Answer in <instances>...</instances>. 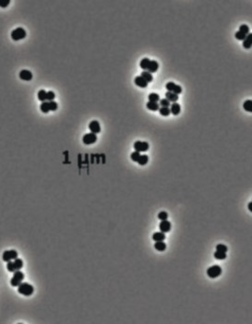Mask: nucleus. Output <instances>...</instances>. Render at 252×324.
I'll list each match as a JSON object with an SVG mask.
<instances>
[{"label": "nucleus", "instance_id": "f257e3e1", "mask_svg": "<svg viewBox=\"0 0 252 324\" xmlns=\"http://www.w3.org/2000/svg\"><path fill=\"white\" fill-rule=\"evenodd\" d=\"M34 288L32 284H30L28 283H21L19 286H18V292L19 294L25 296H30L33 294Z\"/></svg>", "mask_w": 252, "mask_h": 324}, {"label": "nucleus", "instance_id": "f03ea898", "mask_svg": "<svg viewBox=\"0 0 252 324\" xmlns=\"http://www.w3.org/2000/svg\"><path fill=\"white\" fill-rule=\"evenodd\" d=\"M24 279V273L22 271H20V270L14 271V274H13V277L10 280V284L14 287H18L20 284L22 283Z\"/></svg>", "mask_w": 252, "mask_h": 324}, {"label": "nucleus", "instance_id": "7ed1b4c3", "mask_svg": "<svg viewBox=\"0 0 252 324\" xmlns=\"http://www.w3.org/2000/svg\"><path fill=\"white\" fill-rule=\"evenodd\" d=\"M10 35L14 41H19L25 38L26 35H27V32H26V30L22 27H18L12 30Z\"/></svg>", "mask_w": 252, "mask_h": 324}, {"label": "nucleus", "instance_id": "20e7f679", "mask_svg": "<svg viewBox=\"0 0 252 324\" xmlns=\"http://www.w3.org/2000/svg\"><path fill=\"white\" fill-rule=\"evenodd\" d=\"M222 271H223L222 268H221L219 265H213L207 270V274L210 278L214 279V278L219 277L221 273H222Z\"/></svg>", "mask_w": 252, "mask_h": 324}, {"label": "nucleus", "instance_id": "39448f33", "mask_svg": "<svg viewBox=\"0 0 252 324\" xmlns=\"http://www.w3.org/2000/svg\"><path fill=\"white\" fill-rule=\"evenodd\" d=\"M165 88L167 91H171V93H174L175 94H179L182 93V87L178 84H175V83L169 81L165 84Z\"/></svg>", "mask_w": 252, "mask_h": 324}, {"label": "nucleus", "instance_id": "423d86ee", "mask_svg": "<svg viewBox=\"0 0 252 324\" xmlns=\"http://www.w3.org/2000/svg\"><path fill=\"white\" fill-rule=\"evenodd\" d=\"M18 258V252L14 249H11V250H6L3 252V255H2V259L4 261L6 262H8L10 260H13Z\"/></svg>", "mask_w": 252, "mask_h": 324}, {"label": "nucleus", "instance_id": "0eeeda50", "mask_svg": "<svg viewBox=\"0 0 252 324\" xmlns=\"http://www.w3.org/2000/svg\"><path fill=\"white\" fill-rule=\"evenodd\" d=\"M150 148V145L148 142L146 141H137L134 143V149L135 151L139 152H147Z\"/></svg>", "mask_w": 252, "mask_h": 324}, {"label": "nucleus", "instance_id": "6e6552de", "mask_svg": "<svg viewBox=\"0 0 252 324\" xmlns=\"http://www.w3.org/2000/svg\"><path fill=\"white\" fill-rule=\"evenodd\" d=\"M82 141L84 144L86 145H91V144H93L97 141V135L94 133H87L83 136L82 138Z\"/></svg>", "mask_w": 252, "mask_h": 324}, {"label": "nucleus", "instance_id": "1a4fd4ad", "mask_svg": "<svg viewBox=\"0 0 252 324\" xmlns=\"http://www.w3.org/2000/svg\"><path fill=\"white\" fill-rule=\"evenodd\" d=\"M159 229H160L161 232L163 233H168V232H170L171 230V223L167 220H165V221H162L160 223V225H159Z\"/></svg>", "mask_w": 252, "mask_h": 324}, {"label": "nucleus", "instance_id": "9d476101", "mask_svg": "<svg viewBox=\"0 0 252 324\" xmlns=\"http://www.w3.org/2000/svg\"><path fill=\"white\" fill-rule=\"evenodd\" d=\"M89 129L91 131V133H94V134L100 133V131H101L100 123L97 120H92L89 124Z\"/></svg>", "mask_w": 252, "mask_h": 324}, {"label": "nucleus", "instance_id": "9b49d317", "mask_svg": "<svg viewBox=\"0 0 252 324\" xmlns=\"http://www.w3.org/2000/svg\"><path fill=\"white\" fill-rule=\"evenodd\" d=\"M20 78L23 80H30L33 78V73L28 69H22L20 72Z\"/></svg>", "mask_w": 252, "mask_h": 324}, {"label": "nucleus", "instance_id": "f8f14e48", "mask_svg": "<svg viewBox=\"0 0 252 324\" xmlns=\"http://www.w3.org/2000/svg\"><path fill=\"white\" fill-rule=\"evenodd\" d=\"M159 68V64L156 60H151L149 63V66L147 68V70L150 72V73H154L158 70Z\"/></svg>", "mask_w": 252, "mask_h": 324}, {"label": "nucleus", "instance_id": "ddd939ff", "mask_svg": "<svg viewBox=\"0 0 252 324\" xmlns=\"http://www.w3.org/2000/svg\"><path fill=\"white\" fill-rule=\"evenodd\" d=\"M134 81H135V84L137 86L140 87V88H146V87L148 86V82L145 81V80L141 76H137L135 78Z\"/></svg>", "mask_w": 252, "mask_h": 324}, {"label": "nucleus", "instance_id": "4468645a", "mask_svg": "<svg viewBox=\"0 0 252 324\" xmlns=\"http://www.w3.org/2000/svg\"><path fill=\"white\" fill-rule=\"evenodd\" d=\"M171 108H170V111H171V113L173 114L174 116H177V115H179L180 114V112H181V106H180V104L178 103H171Z\"/></svg>", "mask_w": 252, "mask_h": 324}, {"label": "nucleus", "instance_id": "2eb2a0df", "mask_svg": "<svg viewBox=\"0 0 252 324\" xmlns=\"http://www.w3.org/2000/svg\"><path fill=\"white\" fill-rule=\"evenodd\" d=\"M165 98L168 101H169L170 103H175V102H177L179 96H178V94H175L174 93H171V91H166V93H165Z\"/></svg>", "mask_w": 252, "mask_h": 324}, {"label": "nucleus", "instance_id": "dca6fc26", "mask_svg": "<svg viewBox=\"0 0 252 324\" xmlns=\"http://www.w3.org/2000/svg\"><path fill=\"white\" fill-rule=\"evenodd\" d=\"M152 239H153L155 242H158V241H165V233H163V232H156V233H154V234L152 235Z\"/></svg>", "mask_w": 252, "mask_h": 324}, {"label": "nucleus", "instance_id": "f3484780", "mask_svg": "<svg viewBox=\"0 0 252 324\" xmlns=\"http://www.w3.org/2000/svg\"><path fill=\"white\" fill-rule=\"evenodd\" d=\"M251 38H252V34L249 32L247 35V37L245 38V40H243L242 45L244 48H246V49H249V48L251 47Z\"/></svg>", "mask_w": 252, "mask_h": 324}, {"label": "nucleus", "instance_id": "a211bd4d", "mask_svg": "<svg viewBox=\"0 0 252 324\" xmlns=\"http://www.w3.org/2000/svg\"><path fill=\"white\" fill-rule=\"evenodd\" d=\"M141 77H142L144 80H145V81H147L148 83L149 82H152V80H153V77H152V73H150L148 70H144V71H142L141 72V75H140Z\"/></svg>", "mask_w": 252, "mask_h": 324}, {"label": "nucleus", "instance_id": "6ab92c4d", "mask_svg": "<svg viewBox=\"0 0 252 324\" xmlns=\"http://www.w3.org/2000/svg\"><path fill=\"white\" fill-rule=\"evenodd\" d=\"M146 107H147L149 110L152 111H158L160 106H159L158 103H154V102H148L146 103Z\"/></svg>", "mask_w": 252, "mask_h": 324}, {"label": "nucleus", "instance_id": "aec40b11", "mask_svg": "<svg viewBox=\"0 0 252 324\" xmlns=\"http://www.w3.org/2000/svg\"><path fill=\"white\" fill-rule=\"evenodd\" d=\"M154 248L158 251H165L166 249V244L163 241H158L154 244Z\"/></svg>", "mask_w": 252, "mask_h": 324}, {"label": "nucleus", "instance_id": "412c9836", "mask_svg": "<svg viewBox=\"0 0 252 324\" xmlns=\"http://www.w3.org/2000/svg\"><path fill=\"white\" fill-rule=\"evenodd\" d=\"M13 265H14L15 271H19L23 267V261H22V260L18 259L17 258V259H15L14 261H13Z\"/></svg>", "mask_w": 252, "mask_h": 324}, {"label": "nucleus", "instance_id": "4be33fe9", "mask_svg": "<svg viewBox=\"0 0 252 324\" xmlns=\"http://www.w3.org/2000/svg\"><path fill=\"white\" fill-rule=\"evenodd\" d=\"M148 162H149V156L147 154H142L140 156V158L137 163L140 165H145V164H147Z\"/></svg>", "mask_w": 252, "mask_h": 324}, {"label": "nucleus", "instance_id": "5701e85b", "mask_svg": "<svg viewBox=\"0 0 252 324\" xmlns=\"http://www.w3.org/2000/svg\"><path fill=\"white\" fill-rule=\"evenodd\" d=\"M148 99H149V102L157 103L158 101H160V96L156 93H151L148 95Z\"/></svg>", "mask_w": 252, "mask_h": 324}, {"label": "nucleus", "instance_id": "b1692460", "mask_svg": "<svg viewBox=\"0 0 252 324\" xmlns=\"http://www.w3.org/2000/svg\"><path fill=\"white\" fill-rule=\"evenodd\" d=\"M150 60L148 57H144V58H142L140 60V67L142 68V69H144V70H147V68H148V66H149V63H150Z\"/></svg>", "mask_w": 252, "mask_h": 324}, {"label": "nucleus", "instance_id": "393cba45", "mask_svg": "<svg viewBox=\"0 0 252 324\" xmlns=\"http://www.w3.org/2000/svg\"><path fill=\"white\" fill-rule=\"evenodd\" d=\"M213 256L216 260H224L226 259V253L222 252V251H218L216 250L213 254Z\"/></svg>", "mask_w": 252, "mask_h": 324}, {"label": "nucleus", "instance_id": "a878e982", "mask_svg": "<svg viewBox=\"0 0 252 324\" xmlns=\"http://www.w3.org/2000/svg\"><path fill=\"white\" fill-rule=\"evenodd\" d=\"M158 111H159V113H160V115L163 116H167L171 114L169 107H160Z\"/></svg>", "mask_w": 252, "mask_h": 324}, {"label": "nucleus", "instance_id": "bb28decb", "mask_svg": "<svg viewBox=\"0 0 252 324\" xmlns=\"http://www.w3.org/2000/svg\"><path fill=\"white\" fill-rule=\"evenodd\" d=\"M40 109H41V111L43 113H48L50 111V108H49V103L48 102H42L41 106H40Z\"/></svg>", "mask_w": 252, "mask_h": 324}, {"label": "nucleus", "instance_id": "cd10ccee", "mask_svg": "<svg viewBox=\"0 0 252 324\" xmlns=\"http://www.w3.org/2000/svg\"><path fill=\"white\" fill-rule=\"evenodd\" d=\"M46 93L45 90H40L38 91V99L41 101V102H45L46 100Z\"/></svg>", "mask_w": 252, "mask_h": 324}, {"label": "nucleus", "instance_id": "c85d7f7f", "mask_svg": "<svg viewBox=\"0 0 252 324\" xmlns=\"http://www.w3.org/2000/svg\"><path fill=\"white\" fill-rule=\"evenodd\" d=\"M251 104H252V101L249 99V100H247L244 102V103H243V107H244V109L246 111L251 112Z\"/></svg>", "mask_w": 252, "mask_h": 324}, {"label": "nucleus", "instance_id": "c756f323", "mask_svg": "<svg viewBox=\"0 0 252 324\" xmlns=\"http://www.w3.org/2000/svg\"><path fill=\"white\" fill-rule=\"evenodd\" d=\"M247 34H246V33H244V32H240V30H237V32L235 33V37H236V39H237V40H245V38L247 37Z\"/></svg>", "mask_w": 252, "mask_h": 324}, {"label": "nucleus", "instance_id": "7c9ffc66", "mask_svg": "<svg viewBox=\"0 0 252 324\" xmlns=\"http://www.w3.org/2000/svg\"><path fill=\"white\" fill-rule=\"evenodd\" d=\"M240 30V32H244V33H246V34H249L250 30H249V25H247V24H242V25L239 26V30Z\"/></svg>", "mask_w": 252, "mask_h": 324}, {"label": "nucleus", "instance_id": "2f4dec72", "mask_svg": "<svg viewBox=\"0 0 252 324\" xmlns=\"http://www.w3.org/2000/svg\"><path fill=\"white\" fill-rule=\"evenodd\" d=\"M141 154H140V152H137V151H135V152H133L130 154V158H131V160L133 161V162H138V160H139V158H140V156Z\"/></svg>", "mask_w": 252, "mask_h": 324}, {"label": "nucleus", "instance_id": "473e14b6", "mask_svg": "<svg viewBox=\"0 0 252 324\" xmlns=\"http://www.w3.org/2000/svg\"><path fill=\"white\" fill-rule=\"evenodd\" d=\"M216 250L226 253L227 250H228V248L225 246V245H224V244H218L217 246H216Z\"/></svg>", "mask_w": 252, "mask_h": 324}, {"label": "nucleus", "instance_id": "72a5a7b5", "mask_svg": "<svg viewBox=\"0 0 252 324\" xmlns=\"http://www.w3.org/2000/svg\"><path fill=\"white\" fill-rule=\"evenodd\" d=\"M159 104L161 106V107H169L171 106V103L166 98H163L160 100V103Z\"/></svg>", "mask_w": 252, "mask_h": 324}, {"label": "nucleus", "instance_id": "f704fd0d", "mask_svg": "<svg viewBox=\"0 0 252 324\" xmlns=\"http://www.w3.org/2000/svg\"><path fill=\"white\" fill-rule=\"evenodd\" d=\"M55 97H56V94H55L54 91H47L46 93V100L48 101V102H50V101H54Z\"/></svg>", "mask_w": 252, "mask_h": 324}, {"label": "nucleus", "instance_id": "c9c22d12", "mask_svg": "<svg viewBox=\"0 0 252 324\" xmlns=\"http://www.w3.org/2000/svg\"><path fill=\"white\" fill-rule=\"evenodd\" d=\"M158 218L160 219L161 221H165V220H167L168 218V213L166 212H160L158 213Z\"/></svg>", "mask_w": 252, "mask_h": 324}, {"label": "nucleus", "instance_id": "e433bc0d", "mask_svg": "<svg viewBox=\"0 0 252 324\" xmlns=\"http://www.w3.org/2000/svg\"><path fill=\"white\" fill-rule=\"evenodd\" d=\"M49 103V108H50V111H56L58 106H57V103L55 102V101H50Z\"/></svg>", "mask_w": 252, "mask_h": 324}, {"label": "nucleus", "instance_id": "4c0bfd02", "mask_svg": "<svg viewBox=\"0 0 252 324\" xmlns=\"http://www.w3.org/2000/svg\"><path fill=\"white\" fill-rule=\"evenodd\" d=\"M7 271H10V273H14V271H15V269H14V265H13V261H8L7 262Z\"/></svg>", "mask_w": 252, "mask_h": 324}, {"label": "nucleus", "instance_id": "58836bf2", "mask_svg": "<svg viewBox=\"0 0 252 324\" xmlns=\"http://www.w3.org/2000/svg\"><path fill=\"white\" fill-rule=\"evenodd\" d=\"M10 0H1L0 1V7H6L7 5H9Z\"/></svg>", "mask_w": 252, "mask_h": 324}, {"label": "nucleus", "instance_id": "ea45409f", "mask_svg": "<svg viewBox=\"0 0 252 324\" xmlns=\"http://www.w3.org/2000/svg\"><path fill=\"white\" fill-rule=\"evenodd\" d=\"M251 206H252V202H249V210L250 212H252V208H251Z\"/></svg>", "mask_w": 252, "mask_h": 324}]
</instances>
